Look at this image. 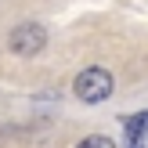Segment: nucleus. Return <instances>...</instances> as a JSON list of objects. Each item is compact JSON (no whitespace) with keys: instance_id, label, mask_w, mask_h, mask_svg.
Masks as SVG:
<instances>
[{"instance_id":"f257e3e1","label":"nucleus","mask_w":148,"mask_h":148,"mask_svg":"<svg viewBox=\"0 0 148 148\" xmlns=\"http://www.w3.org/2000/svg\"><path fill=\"white\" fill-rule=\"evenodd\" d=\"M108 94H112V72L108 69H83L76 76V98L87 101V105H98V101H105Z\"/></svg>"},{"instance_id":"7ed1b4c3","label":"nucleus","mask_w":148,"mask_h":148,"mask_svg":"<svg viewBox=\"0 0 148 148\" xmlns=\"http://www.w3.org/2000/svg\"><path fill=\"white\" fill-rule=\"evenodd\" d=\"M76 148H116L112 137H105V134H90V137H83Z\"/></svg>"},{"instance_id":"f03ea898","label":"nucleus","mask_w":148,"mask_h":148,"mask_svg":"<svg viewBox=\"0 0 148 148\" xmlns=\"http://www.w3.org/2000/svg\"><path fill=\"white\" fill-rule=\"evenodd\" d=\"M11 51L22 58H33L36 51H43V43H47V33H43V25H36V22H22V25L11 29Z\"/></svg>"}]
</instances>
